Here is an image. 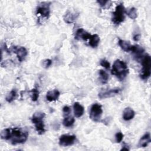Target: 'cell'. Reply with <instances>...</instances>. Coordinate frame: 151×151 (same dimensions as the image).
Segmentation results:
<instances>
[{
  "instance_id": "cell-1",
  "label": "cell",
  "mask_w": 151,
  "mask_h": 151,
  "mask_svg": "<svg viewBox=\"0 0 151 151\" xmlns=\"http://www.w3.org/2000/svg\"><path fill=\"white\" fill-rule=\"evenodd\" d=\"M28 132L21 128H6L2 130L1 137L2 139L10 141L13 145L24 143L28 139Z\"/></svg>"
},
{
  "instance_id": "cell-2",
  "label": "cell",
  "mask_w": 151,
  "mask_h": 151,
  "mask_svg": "<svg viewBox=\"0 0 151 151\" xmlns=\"http://www.w3.org/2000/svg\"><path fill=\"white\" fill-rule=\"evenodd\" d=\"M129 72L128 67L125 62L117 59L116 60L112 66L111 73L115 76L120 81H123L127 77Z\"/></svg>"
},
{
  "instance_id": "cell-3",
  "label": "cell",
  "mask_w": 151,
  "mask_h": 151,
  "mask_svg": "<svg viewBox=\"0 0 151 151\" xmlns=\"http://www.w3.org/2000/svg\"><path fill=\"white\" fill-rule=\"evenodd\" d=\"M45 114L44 112L38 111L33 114L31 117V122L35 126V130L39 134H42L45 133V125L44 123V118Z\"/></svg>"
},
{
  "instance_id": "cell-4",
  "label": "cell",
  "mask_w": 151,
  "mask_h": 151,
  "mask_svg": "<svg viewBox=\"0 0 151 151\" xmlns=\"http://www.w3.org/2000/svg\"><path fill=\"white\" fill-rule=\"evenodd\" d=\"M142 68L140 77L142 80H147L151 74V57L149 54H146L142 58Z\"/></svg>"
},
{
  "instance_id": "cell-5",
  "label": "cell",
  "mask_w": 151,
  "mask_h": 151,
  "mask_svg": "<svg viewBox=\"0 0 151 151\" xmlns=\"http://www.w3.org/2000/svg\"><path fill=\"white\" fill-rule=\"evenodd\" d=\"M126 9L122 3L119 4L115 8L114 11L113 12L111 18L112 22L115 25H119L123 22L125 19Z\"/></svg>"
},
{
  "instance_id": "cell-6",
  "label": "cell",
  "mask_w": 151,
  "mask_h": 151,
  "mask_svg": "<svg viewBox=\"0 0 151 151\" xmlns=\"http://www.w3.org/2000/svg\"><path fill=\"white\" fill-rule=\"evenodd\" d=\"M103 114V109L101 104L99 103H94L91 105L89 113L90 119L95 122L100 121Z\"/></svg>"
},
{
  "instance_id": "cell-7",
  "label": "cell",
  "mask_w": 151,
  "mask_h": 151,
  "mask_svg": "<svg viewBox=\"0 0 151 151\" xmlns=\"http://www.w3.org/2000/svg\"><path fill=\"white\" fill-rule=\"evenodd\" d=\"M36 14L42 18H48L50 15V3L44 2L40 4L36 8Z\"/></svg>"
},
{
  "instance_id": "cell-8",
  "label": "cell",
  "mask_w": 151,
  "mask_h": 151,
  "mask_svg": "<svg viewBox=\"0 0 151 151\" xmlns=\"http://www.w3.org/2000/svg\"><path fill=\"white\" fill-rule=\"evenodd\" d=\"M76 140V136L74 134H63L59 138V145L66 147L73 145Z\"/></svg>"
},
{
  "instance_id": "cell-9",
  "label": "cell",
  "mask_w": 151,
  "mask_h": 151,
  "mask_svg": "<svg viewBox=\"0 0 151 151\" xmlns=\"http://www.w3.org/2000/svg\"><path fill=\"white\" fill-rule=\"evenodd\" d=\"M120 91L121 89L120 88H114L105 90H101L99 93L98 97L100 99L109 98L119 94Z\"/></svg>"
},
{
  "instance_id": "cell-10",
  "label": "cell",
  "mask_w": 151,
  "mask_h": 151,
  "mask_svg": "<svg viewBox=\"0 0 151 151\" xmlns=\"http://www.w3.org/2000/svg\"><path fill=\"white\" fill-rule=\"evenodd\" d=\"M79 16V12L76 10L68 9L63 16V19L67 24L74 22Z\"/></svg>"
},
{
  "instance_id": "cell-11",
  "label": "cell",
  "mask_w": 151,
  "mask_h": 151,
  "mask_svg": "<svg viewBox=\"0 0 151 151\" xmlns=\"http://www.w3.org/2000/svg\"><path fill=\"white\" fill-rule=\"evenodd\" d=\"M12 49L14 52L16 54L18 61L20 62L24 61L28 55L27 50L24 47L14 46L12 47Z\"/></svg>"
},
{
  "instance_id": "cell-12",
  "label": "cell",
  "mask_w": 151,
  "mask_h": 151,
  "mask_svg": "<svg viewBox=\"0 0 151 151\" xmlns=\"http://www.w3.org/2000/svg\"><path fill=\"white\" fill-rule=\"evenodd\" d=\"M134 55L136 60H139L143 57V54L145 52V49L139 45H133L131 46L130 51Z\"/></svg>"
},
{
  "instance_id": "cell-13",
  "label": "cell",
  "mask_w": 151,
  "mask_h": 151,
  "mask_svg": "<svg viewBox=\"0 0 151 151\" xmlns=\"http://www.w3.org/2000/svg\"><path fill=\"white\" fill-rule=\"evenodd\" d=\"M91 35V34L87 32L83 28H79L76 32L75 39L77 40L81 39L84 41H87L90 38Z\"/></svg>"
},
{
  "instance_id": "cell-14",
  "label": "cell",
  "mask_w": 151,
  "mask_h": 151,
  "mask_svg": "<svg viewBox=\"0 0 151 151\" xmlns=\"http://www.w3.org/2000/svg\"><path fill=\"white\" fill-rule=\"evenodd\" d=\"M60 95V91L57 89L48 91L46 94V99L48 101H54L58 100Z\"/></svg>"
},
{
  "instance_id": "cell-15",
  "label": "cell",
  "mask_w": 151,
  "mask_h": 151,
  "mask_svg": "<svg viewBox=\"0 0 151 151\" xmlns=\"http://www.w3.org/2000/svg\"><path fill=\"white\" fill-rule=\"evenodd\" d=\"M73 111L74 116L78 118L83 115L84 113V109L78 102H75L73 104Z\"/></svg>"
},
{
  "instance_id": "cell-16",
  "label": "cell",
  "mask_w": 151,
  "mask_h": 151,
  "mask_svg": "<svg viewBox=\"0 0 151 151\" xmlns=\"http://www.w3.org/2000/svg\"><path fill=\"white\" fill-rule=\"evenodd\" d=\"M151 142L150 134L149 133H146L140 139L138 143V146L140 147H145L147 146L149 143Z\"/></svg>"
},
{
  "instance_id": "cell-17",
  "label": "cell",
  "mask_w": 151,
  "mask_h": 151,
  "mask_svg": "<svg viewBox=\"0 0 151 151\" xmlns=\"http://www.w3.org/2000/svg\"><path fill=\"white\" fill-rule=\"evenodd\" d=\"M135 115V112L130 107H126L123 112V119L125 121H129L133 119Z\"/></svg>"
},
{
  "instance_id": "cell-18",
  "label": "cell",
  "mask_w": 151,
  "mask_h": 151,
  "mask_svg": "<svg viewBox=\"0 0 151 151\" xmlns=\"http://www.w3.org/2000/svg\"><path fill=\"white\" fill-rule=\"evenodd\" d=\"M89 45L92 48H96L98 46L100 42V37L97 34H93L91 35L90 38L88 39Z\"/></svg>"
},
{
  "instance_id": "cell-19",
  "label": "cell",
  "mask_w": 151,
  "mask_h": 151,
  "mask_svg": "<svg viewBox=\"0 0 151 151\" xmlns=\"http://www.w3.org/2000/svg\"><path fill=\"white\" fill-rule=\"evenodd\" d=\"M118 44L123 51L126 52H129L130 51L132 45L130 44L129 41L123 40L119 38L118 41Z\"/></svg>"
},
{
  "instance_id": "cell-20",
  "label": "cell",
  "mask_w": 151,
  "mask_h": 151,
  "mask_svg": "<svg viewBox=\"0 0 151 151\" xmlns=\"http://www.w3.org/2000/svg\"><path fill=\"white\" fill-rule=\"evenodd\" d=\"M99 74L100 76V81L102 84H106L108 82L109 78V76L107 74V73L103 70H100L99 71Z\"/></svg>"
},
{
  "instance_id": "cell-21",
  "label": "cell",
  "mask_w": 151,
  "mask_h": 151,
  "mask_svg": "<svg viewBox=\"0 0 151 151\" xmlns=\"http://www.w3.org/2000/svg\"><path fill=\"white\" fill-rule=\"evenodd\" d=\"M75 122V119L72 116H65L64 119L63 120V124L67 127H70L73 126Z\"/></svg>"
},
{
  "instance_id": "cell-22",
  "label": "cell",
  "mask_w": 151,
  "mask_h": 151,
  "mask_svg": "<svg viewBox=\"0 0 151 151\" xmlns=\"http://www.w3.org/2000/svg\"><path fill=\"white\" fill-rule=\"evenodd\" d=\"M17 96V91L16 89H12L6 96L5 100L8 103L12 102Z\"/></svg>"
},
{
  "instance_id": "cell-23",
  "label": "cell",
  "mask_w": 151,
  "mask_h": 151,
  "mask_svg": "<svg viewBox=\"0 0 151 151\" xmlns=\"http://www.w3.org/2000/svg\"><path fill=\"white\" fill-rule=\"evenodd\" d=\"M126 13L128 15V17L132 19H134L137 17V9L134 7H132L129 8L127 11H126Z\"/></svg>"
},
{
  "instance_id": "cell-24",
  "label": "cell",
  "mask_w": 151,
  "mask_h": 151,
  "mask_svg": "<svg viewBox=\"0 0 151 151\" xmlns=\"http://www.w3.org/2000/svg\"><path fill=\"white\" fill-rule=\"evenodd\" d=\"M30 93H31V98L32 101H37V100L39 97V94H40L38 88L37 87L32 88L30 91Z\"/></svg>"
},
{
  "instance_id": "cell-25",
  "label": "cell",
  "mask_w": 151,
  "mask_h": 151,
  "mask_svg": "<svg viewBox=\"0 0 151 151\" xmlns=\"http://www.w3.org/2000/svg\"><path fill=\"white\" fill-rule=\"evenodd\" d=\"M97 2L100 5L101 7L103 8H109L111 4V2L110 1H104V0H98Z\"/></svg>"
},
{
  "instance_id": "cell-26",
  "label": "cell",
  "mask_w": 151,
  "mask_h": 151,
  "mask_svg": "<svg viewBox=\"0 0 151 151\" xmlns=\"http://www.w3.org/2000/svg\"><path fill=\"white\" fill-rule=\"evenodd\" d=\"M100 64L107 70H109L110 68V64L109 62L107 60H106V59L101 60L100 61Z\"/></svg>"
},
{
  "instance_id": "cell-27",
  "label": "cell",
  "mask_w": 151,
  "mask_h": 151,
  "mask_svg": "<svg viewBox=\"0 0 151 151\" xmlns=\"http://www.w3.org/2000/svg\"><path fill=\"white\" fill-rule=\"evenodd\" d=\"M123 137H124V134L121 132H119L116 133L115 134L116 142L117 143H120L122 141Z\"/></svg>"
},
{
  "instance_id": "cell-28",
  "label": "cell",
  "mask_w": 151,
  "mask_h": 151,
  "mask_svg": "<svg viewBox=\"0 0 151 151\" xmlns=\"http://www.w3.org/2000/svg\"><path fill=\"white\" fill-rule=\"evenodd\" d=\"M52 65V60L50 59H45L42 61V66L45 68H49Z\"/></svg>"
},
{
  "instance_id": "cell-29",
  "label": "cell",
  "mask_w": 151,
  "mask_h": 151,
  "mask_svg": "<svg viewBox=\"0 0 151 151\" xmlns=\"http://www.w3.org/2000/svg\"><path fill=\"white\" fill-rule=\"evenodd\" d=\"M63 112L65 116H68L70 114V113H71V109H70V107H68V106H64L63 108Z\"/></svg>"
},
{
  "instance_id": "cell-30",
  "label": "cell",
  "mask_w": 151,
  "mask_h": 151,
  "mask_svg": "<svg viewBox=\"0 0 151 151\" xmlns=\"http://www.w3.org/2000/svg\"><path fill=\"white\" fill-rule=\"evenodd\" d=\"M133 40H134V41H139V39H140V35L138 34H134V35H133Z\"/></svg>"
},
{
  "instance_id": "cell-31",
  "label": "cell",
  "mask_w": 151,
  "mask_h": 151,
  "mask_svg": "<svg viewBox=\"0 0 151 151\" xmlns=\"http://www.w3.org/2000/svg\"><path fill=\"white\" fill-rule=\"evenodd\" d=\"M130 149L129 147V146H127V145H126V143H124L123 145L122 148L121 149V150H129Z\"/></svg>"
}]
</instances>
